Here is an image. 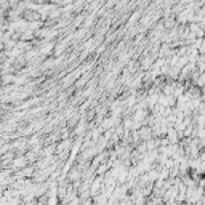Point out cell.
Returning <instances> with one entry per match:
<instances>
[{
  "mask_svg": "<svg viewBox=\"0 0 205 205\" xmlns=\"http://www.w3.org/2000/svg\"><path fill=\"white\" fill-rule=\"evenodd\" d=\"M66 50V42H61V43H58L55 47V51H53V55L55 56H59V55H62V51Z\"/></svg>",
  "mask_w": 205,
  "mask_h": 205,
  "instance_id": "cell-1",
  "label": "cell"
}]
</instances>
